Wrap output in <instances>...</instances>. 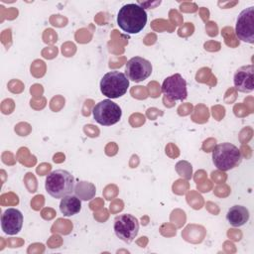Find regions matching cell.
Wrapping results in <instances>:
<instances>
[{"mask_svg":"<svg viewBox=\"0 0 254 254\" xmlns=\"http://www.w3.org/2000/svg\"><path fill=\"white\" fill-rule=\"evenodd\" d=\"M147 23V13L145 9L136 3L123 5L117 14V25L127 34H138Z\"/></svg>","mask_w":254,"mask_h":254,"instance_id":"1","label":"cell"},{"mask_svg":"<svg viewBox=\"0 0 254 254\" xmlns=\"http://www.w3.org/2000/svg\"><path fill=\"white\" fill-rule=\"evenodd\" d=\"M48 193L54 198H63L68 194H72L75 188L73 176L66 170H55L51 172L45 183Z\"/></svg>","mask_w":254,"mask_h":254,"instance_id":"2","label":"cell"},{"mask_svg":"<svg viewBox=\"0 0 254 254\" xmlns=\"http://www.w3.org/2000/svg\"><path fill=\"white\" fill-rule=\"evenodd\" d=\"M242 161L240 150L233 144L224 142L214 147L212 151V162L220 171H229L237 167Z\"/></svg>","mask_w":254,"mask_h":254,"instance_id":"3","label":"cell"},{"mask_svg":"<svg viewBox=\"0 0 254 254\" xmlns=\"http://www.w3.org/2000/svg\"><path fill=\"white\" fill-rule=\"evenodd\" d=\"M129 79L125 73L112 70L105 73L100 80V91L109 98H118L127 92Z\"/></svg>","mask_w":254,"mask_h":254,"instance_id":"4","label":"cell"},{"mask_svg":"<svg viewBox=\"0 0 254 254\" xmlns=\"http://www.w3.org/2000/svg\"><path fill=\"white\" fill-rule=\"evenodd\" d=\"M92 115L95 121L103 126H111L119 122L122 116L120 106L111 99L99 101L92 109Z\"/></svg>","mask_w":254,"mask_h":254,"instance_id":"5","label":"cell"},{"mask_svg":"<svg viewBox=\"0 0 254 254\" xmlns=\"http://www.w3.org/2000/svg\"><path fill=\"white\" fill-rule=\"evenodd\" d=\"M113 229L119 239L126 243H130L138 234L139 221L130 213L119 214L114 218Z\"/></svg>","mask_w":254,"mask_h":254,"instance_id":"6","label":"cell"},{"mask_svg":"<svg viewBox=\"0 0 254 254\" xmlns=\"http://www.w3.org/2000/svg\"><path fill=\"white\" fill-rule=\"evenodd\" d=\"M235 34L239 40L254 44V6L240 12L235 25Z\"/></svg>","mask_w":254,"mask_h":254,"instance_id":"7","label":"cell"},{"mask_svg":"<svg viewBox=\"0 0 254 254\" xmlns=\"http://www.w3.org/2000/svg\"><path fill=\"white\" fill-rule=\"evenodd\" d=\"M152 69V64L148 60L142 57H133L125 65V75L132 81L140 82L151 75Z\"/></svg>","mask_w":254,"mask_h":254,"instance_id":"8","label":"cell"},{"mask_svg":"<svg viewBox=\"0 0 254 254\" xmlns=\"http://www.w3.org/2000/svg\"><path fill=\"white\" fill-rule=\"evenodd\" d=\"M162 92L171 100H185L188 96L187 81L180 74L168 76L162 83Z\"/></svg>","mask_w":254,"mask_h":254,"instance_id":"9","label":"cell"},{"mask_svg":"<svg viewBox=\"0 0 254 254\" xmlns=\"http://www.w3.org/2000/svg\"><path fill=\"white\" fill-rule=\"evenodd\" d=\"M254 67L253 64L240 66L234 73L233 82L239 92L249 93L254 89Z\"/></svg>","mask_w":254,"mask_h":254,"instance_id":"10","label":"cell"},{"mask_svg":"<svg viewBox=\"0 0 254 254\" xmlns=\"http://www.w3.org/2000/svg\"><path fill=\"white\" fill-rule=\"evenodd\" d=\"M23 220V214L19 209L8 208L1 215L2 230L8 235H15L22 229Z\"/></svg>","mask_w":254,"mask_h":254,"instance_id":"11","label":"cell"},{"mask_svg":"<svg viewBox=\"0 0 254 254\" xmlns=\"http://www.w3.org/2000/svg\"><path fill=\"white\" fill-rule=\"evenodd\" d=\"M249 210L245 206L237 204L231 206L226 213V219L228 223L234 227H240L244 225L249 220Z\"/></svg>","mask_w":254,"mask_h":254,"instance_id":"12","label":"cell"},{"mask_svg":"<svg viewBox=\"0 0 254 254\" xmlns=\"http://www.w3.org/2000/svg\"><path fill=\"white\" fill-rule=\"evenodd\" d=\"M81 209V199L77 195L68 194L61 199L60 210L64 216H71Z\"/></svg>","mask_w":254,"mask_h":254,"instance_id":"13","label":"cell"},{"mask_svg":"<svg viewBox=\"0 0 254 254\" xmlns=\"http://www.w3.org/2000/svg\"><path fill=\"white\" fill-rule=\"evenodd\" d=\"M95 187L88 182H79L74 188V191L77 196L82 200H89L95 195Z\"/></svg>","mask_w":254,"mask_h":254,"instance_id":"14","label":"cell"}]
</instances>
